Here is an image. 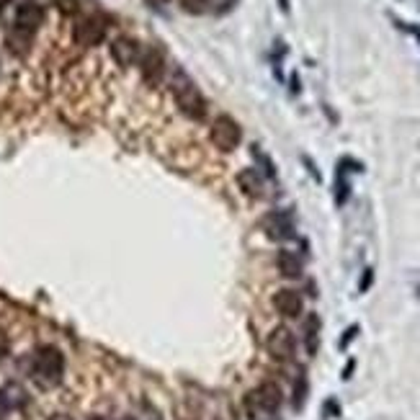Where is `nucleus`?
Returning <instances> with one entry per match:
<instances>
[{
    "label": "nucleus",
    "mask_w": 420,
    "mask_h": 420,
    "mask_svg": "<svg viewBox=\"0 0 420 420\" xmlns=\"http://www.w3.org/2000/svg\"><path fill=\"white\" fill-rule=\"evenodd\" d=\"M238 186L240 191L250 198H263L266 194V183H263V175L255 170V168H245L238 173Z\"/></svg>",
    "instance_id": "ddd939ff"
},
{
    "label": "nucleus",
    "mask_w": 420,
    "mask_h": 420,
    "mask_svg": "<svg viewBox=\"0 0 420 420\" xmlns=\"http://www.w3.org/2000/svg\"><path fill=\"white\" fill-rule=\"evenodd\" d=\"M304 348L309 356H315L320 348V318L318 315H309L304 323Z\"/></svg>",
    "instance_id": "4468645a"
},
{
    "label": "nucleus",
    "mask_w": 420,
    "mask_h": 420,
    "mask_svg": "<svg viewBox=\"0 0 420 420\" xmlns=\"http://www.w3.org/2000/svg\"><path fill=\"white\" fill-rule=\"evenodd\" d=\"M8 410H11V405H8V400L3 397V392H0V420L6 418L8 415Z\"/></svg>",
    "instance_id": "5701e85b"
},
{
    "label": "nucleus",
    "mask_w": 420,
    "mask_h": 420,
    "mask_svg": "<svg viewBox=\"0 0 420 420\" xmlns=\"http://www.w3.org/2000/svg\"><path fill=\"white\" fill-rule=\"evenodd\" d=\"M261 224H263V230H266V235H269L271 240H276V243H286V240L297 238L292 215H286V212H269V215L263 217Z\"/></svg>",
    "instance_id": "0eeeda50"
},
{
    "label": "nucleus",
    "mask_w": 420,
    "mask_h": 420,
    "mask_svg": "<svg viewBox=\"0 0 420 420\" xmlns=\"http://www.w3.org/2000/svg\"><path fill=\"white\" fill-rule=\"evenodd\" d=\"M13 29L24 34H34L44 24V8H41L39 3H34V0H26L16 8V18H13Z\"/></svg>",
    "instance_id": "9d476101"
},
{
    "label": "nucleus",
    "mask_w": 420,
    "mask_h": 420,
    "mask_svg": "<svg viewBox=\"0 0 420 420\" xmlns=\"http://www.w3.org/2000/svg\"><path fill=\"white\" fill-rule=\"evenodd\" d=\"M8 3H11V0H0V11L6 8V6H8Z\"/></svg>",
    "instance_id": "c85d7f7f"
},
{
    "label": "nucleus",
    "mask_w": 420,
    "mask_h": 420,
    "mask_svg": "<svg viewBox=\"0 0 420 420\" xmlns=\"http://www.w3.org/2000/svg\"><path fill=\"white\" fill-rule=\"evenodd\" d=\"M372 281H374V271L372 269H366L364 271V276H361V284H358V292L364 294L369 286H372Z\"/></svg>",
    "instance_id": "412c9836"
},
{
    "label": "nucleus",
    "mask_w": 420,
    "mask_h": 420,
    "mask_svg": "<svg viewBox=\"0 0 420 420\" xmlns=\"http://www.w3.org/2000/svg\"><path fill=\"white\" fill-rule=\"evenodd\" d=\"M273 309L286 320H299L304 315V299L294 289H278L273 294Z\"/></svg>",
    "instance_id": "6e6552de"
},
{
    "label": "nucleus",
    "mask_w": 420,
    "mask_h": 420,
    "mask_svg": "<svg viewBox=\"0 0 420 420\" xmlns=\"http://www.w3.org/2000/svg\"><path fill=\"white\" fill-rule=\"evenodd\" d=\"M173 98L175 106L183 116H189L191 121H204L206 114H209V103H206L204 93L198 90L191 78H186L183 72H178L173 80Z\"/></svg>",
    "instance_id": "7ed1b4c3"
},
{
    "label": "nucleus",
    "mask_w": 420,
    "mask_h": 420,
    "mask_svg": "<svg viewBox=\"0 0 420 420\" xmlns=\"http://www.w3.org/2000/svg\"><path fill=\"white\" fill-rule=\"evenodd\" d=\"M0 392H3V397H6V400H8L11 407H24V405L29 402V395H26V392L18 387V384H8V387H3Z\"/></svg>",
    "instance_id": "2eb2a0df"
},
{
    "label": "nucleus",
    "mask_w": 420,
    "mask_h": 420,
    "mask_svg": "<svg viewBox=\"0 0 420 420\" xmlns=\"http://www.w3.org/2000/svg\"><path fill=\"white\" fill-rule=\"evenodd\" d=\"M29 41H32V34H24V32H18V29H13V32L8 34V47L11 52H16V55H26Z\"/></svg>",
    "instance_id": "dca6fc26"
},
{
    "label": "nucleus",
    "mask_w": 420,
    "mask_h": 420,
    "mask_svg": "<svg viewBox=\"0 0 420 420\" xmlns=\"http://www.w3.org/2000/svg\"><path fill=\"white\" fill-rule=\"evenodd\" d=\"M140 72H142V78L147 80V83L158 86L160 80L165 78V55L155 47L142 49V57H140Z\"/></svg>",
    "instance_id": "1a4fd4ad"
},
{
    "label": "nucleus",
    "mask_w": 420,
    "mask_h": 420,
    "mask_svg": "<svg viewBox=\"0 0 420 420\" xmlns=\"http://www.w3.org/2000/svg\"><path fill=\"white\" fill-rule=\"evenodd\" d=\"M284 405V392L276 381H261L253 392H248L243 400V410L250 420H261V415H276Z\"/></svg>",
    "instance_id": "f03ea898"
},
{
    "label": "nucleus",
    "mask_w": 420,
    "mask_h": 420,
    "mask_svg": "<svg viewBox=\"0 0 420 420\" xmlns=\"http://www.w3.org/2000/svg\"><path fill=\"white\" fill-rule=\"evenodd\" d=\"M111 57H114V62L121 65V67H132V65L140 62L142 47H140L135 39H129V36H116V39L111 41Z\"/></svg>",
    "instance_id": "9b49d317"
},
{
    "label": "nucleus",
    "mask_w": 420,
    "mask_h": 420,
    "mask_svg": "<svg viewBox=\"0 0 420 420\" xmlns=\"http://www.w3.org/2000/svg\"><path fill=\"white\" fill-rule=\"evenodd\" d=\"M266 351H269L271 358H276V361H292L294 353H297V335L286 325L273 327L269 341H266Z\"/></svg>",
    "instance_id": "39448f33"
},
{
    "label": "nucleus",
    "mask_w": 420,
    "mask_h": 420,
    "mask_svg": "<svg viewBox=\"0 0 420 420\" xmlns=\"http://www.w3.org/2000/svg\"><path fill=\"white\" fill-rule=\"evenodd\" d=\"M278 8H281V11L286 13V11H289V0H278Z\"/></svg>",
    "instance_id": "bb28decb"
},
{
    "label": "nucleus",
    "mask_w": 420,
    "mask_h": 420,
    "mask_svg": "<svg viewBox=\"0 0 420 420\" xmlns=\"http://www.w3.org/2000/svg\"><path fill=\"white\" fill-rule=\"evenodd\" d=\"M147 3H150V6H165L168 0H147Z\"/></svg>",
    "instance_id": "cd10ccee"
},
{
    "label": "nucleus",
    "mask_w": 420,
    "mask_h": 420,
    "mask_svg": "<svg viewBox=\"0 0 420 420\" xmlns=\"http://www.w3.org/2000/svg\"><path fill=\"white\" fill-rule=\"evenodd\" d=\"M276 271L289 281H297V278L304 276V263L297 253L292 250H278L276 253Z\"/></svg>",
    "instance_id": "f8f14e48"
},
{
    "label": "nucleus",
    "mask_w": 420,
    "mask_h": 420,
    "mask_svg": "<svg viewBox=\"0 0 420 420\" xmlns=\"http://www.w3.org/2000/svg\"><path fill=\"white\" fill-rule=\"evenodd\" d=\"M400 29H405V32H410V34H415V36H418L420 39V26H415V24H400Z\"/></svg>",
    "instance_id": "393cba45"
},
{
    "label": "nucleus",
    "mask_w": 420,
    "mask_h": 420,
    "mask_svg": "<svg viewBox=\"0 0 420 420\" xmlns=\"http://www.w3.org/2000/svg\"><path fill=\"white\" fill-rule=\"evenodd\" d=\"M57 6L62 13H75L78 11V0H57Z\"/></svg>",
    "instance_id": "4be33fe9"
},
{
    "label": "nucleus",
    "mask_w": 420,
    "mask_h": 420,
    "mask_svg": "<svg viewBox=\"0 0 420 420\" xmlns=\"http://www.w3.org/2000/svg\"><path fill=\"white\" fill-rule=\"evenodd\" d=\"M304 400H307V379H304V374H299V379L294 384V410H302Z\"/></svg>",
    "instance_id": "f3484780"
},
{
    "label": "nucleus",
    "mask_w": 420,
    "mask_h": 420,
    "mask_svg": "<svg viewBox=\"0 0 420 420\" xmlns=\"http://www.w3.org/2000/svg\"><path fill=\"white\" fill-rule=\"evenodd\" d=\"M209 137H212V144H215L217 150L222 152H235L243 142V129L240 124L232 116L222 114V116H217L212 121V129H209Z\"/></svg>",
    "instance_id": "20e7f679"
},
{
    "label": "nucleus",
    "mask_w": 420,
    "mask_h": 420,
    "mask_svg": "<svg viewBox=\"0 0 420 420\" xmlns=\"http://www.w3.org/2000/svg\"><path fill=\"white\" fill-rule=\"evenodd\" d=\"M49 420H72L70 415H62V412H57V415H52Z\"/></svg>",
    "instance_id": "a878e982"
},
{
    "label": "nucleus",
    "mask_w": 420,
    "mask_h": 420,
    "mask_svg": "<svg viewBox=\"0 0 420 420\" xmlns=\"http://www.w3.org/2000/svg\"><path fill=\"white\" fill-rule=\"evenodd\" d=\"M178 6H181L186 13H191V16H198V13H206L209 0H178Z\"/></svg>",
    "instance_id": "a211bd4d"
},
{
    "label": "nucleus",
    "mask_w": 420,
    "mask_h": 420,
    "mask_svg": "<svg viewBox=\"0 0 420 420\" xmlns=\"http://www.w3.org/2000/svg\"><path fill=\"white\" fill-rule=\"evenodd\" d=\"M353 369H356V361H353V358H351V361H348V366H346V369H343V379H351V374H353Z\"/></svg>",
    "instance_id": "b1692460"
},
{
    "label": "nucleus",
    "mask_w": 420,
    "mask_h": 420,
    "mask_svg": "<svg viewBox=\"0 0 420 420\" xmlns=\"http://www.w3.org/2000/svg\"><path fill=\"white\" fill-rule=\"evenodd\" d=\"M358 335V325H351L348 330H346V333H343V338H341V343H338V348H348V343L353 341V338H356Z\"/></svg>",
    "instance_id": "aec40b11"
},
{
    "label": "nucleus",
    "mask_w": 420,
    "mask_h": 420,
    "mask_svg": "<svg viewBox=\"0 0 420 420\" xmlns=\"http://www.w3.org/2000/svg\"><path fill=\"white\" fill-rule=\"evenodd\" d=\"M72 36L80 47H95L106 39V24L95 16H80L72 26Z\"/></svg>",
    "instance_id": "423d86ee"
},
{
    "label": "nucleus",
    "mask_w": 420,
    "mask_h": 420,
    "mask_svg": "<svg viewBox=\"0 0 420 420\" xmlns=\"http://www.w3.org/2000/svg\"><path fill=\"white\" fill-rule=\"evenodd\" d=\"M348 196H351V186L343 181V173L338 170V181H335V204L343 206L346 201H348Z\"/></svg>",
    "instance_id": "6ab92c4d"
},
{
    "label": "nucleus",
    "mask_w": 420,
    "mask_h": 420,
    "mask_svg": "<svg viewBox=\"0 0 420 420\" xmlns=\"http://www.w3.org/2000/svg\"><path fill=\"white\" fill-rule=\"evenodd\" d=\"M29 377L44 389L57 387L65 377L62 351L57 348V346H52V343L39 346V348L32 353V358H29Z\"/></svg>",
    "instance_id": "f257e3e1"
},
{
    "label": "nucleus",
    "mask_w": 420,
    "mask_h": 420,
    "mask_svg": "<svg viewBox=\"0 0 420 420\" xmlns=\"http://www.w3.org/2000/svg\"><path fill=\"white\" fill-rule=\"evenodd\" d=\"M418 297H420V286H418Z\"/></svg>",
    "instance_id": "c756f323"
}]
</instances>
